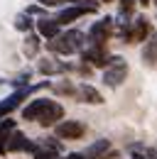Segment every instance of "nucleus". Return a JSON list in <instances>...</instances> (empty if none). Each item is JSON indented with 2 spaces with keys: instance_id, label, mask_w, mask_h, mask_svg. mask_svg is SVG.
<instances>
[{
  "instance_id": "4",
  "label": "nucleus",
  "mask_w": 157,
  "mask_h": 159,
  "mask_svg": "<svg viewBox=\"0 0 157 159\" xmlns=\"http://www.w3.org/2000/svg\"><path fill=\"white\" fill-rule=\"evenodd\" d=\"M111 30H113V20H111V17H103V20L93 22L91 30H88V39H91V44L103 47V42L111 37Z\"/></svg>"
},
{
  "instance_id": "7",
  "label": "nucleus",
  "mask_w": 157,
  "mask_h": 159,
  "mask_svg": "<svg viewBox=\"0 0 157 159\" xmlns=\"http://www.w3.org/2000/svg\"><path fill=\"white\" fill-rule=\"evenodd\" d=\"M5 152H37V144L30 142L22 132L12 130L10 137H7V142H5Z\"/></svg>"
},
{
  "instance_id": "13",
  "label": "nucleus",
  "mask_w": 157,
  "mask_h": 159,
  "mask_svg": "<svg viewBox=\"0 0 157 159\" xmlns=\"http://www.w3.org/2000/svg\"><path fill=\"white\" fill-rule=\"evenodd\" d=\"M37 32H39V37H44V39H54V37L59 34V25H57V20L39 17V20H37Z\"/></svg>"
},
{
  "instance_id": "19",
  "label": "nucleus",
  "mask_w": 157,
  "mask_h": 159,
  "mask_svg": "<svg viewBox=\"0 0 157 159\" xmlns=\"http://www.w3.org/2000/svg\"><path fill=\"white\" fill-rule=\"evenodd\" d=\"M135 10V0H120V15L123 17H130Z\"/></svg>"
},
{
  "instance_id": "29",
  "label": "nucleus",
  "mask_w": 157,
  "mask_h": 159,
  "mask_svg": "<svg viewBox=\"0 0 157 159\" xmlns=\"http://www.w3.org/2000/svg\"><path fill=\"white\" fill-rule=\"evenodd\" d=\"M106 2H108V0H106Z\"/></svg>"
},
{
  "instance_id": "20",
  "label": "nucleus",
  "mask_w": 157,
  "mask_h": 159,
  "mask_svg": "<svg viewBox=\"0 0 157 159\" xmlns=\"http://www.w3.org/2000/svg\"><path fill=\"white\" fill-rule=\"evenodd\" d=\"M35 159H57V152L47 149V147H37V152H32Z\"/></svg>"
},
{
  "instance_id": "11",
  "label": "nucleus",
  "mask_w": 157,
  "mask_h": 159,
  "mask_svg": "<svg viewBox=\"0 0 157 159\" xmlns=\"http://www.w3.org/2000/svg\"><path fill=\"white\" fill-rule=\"evenodd\" d=\"M47 105H49V100H47V98H35L32 103H27V105L22 108V118H25V120H37Z\"/></svg>"
},
{
  "instance_id": "6",
  "label": "nucleus",
  "mask_w": 157,
  "mask_h": 159,
  "mask_svg": "<svg viewBox=\"0 0 157 159\" xmlns=\"http://www.w3.org/2000/svg\"><path fill=\"white\" fill-rule=\"evenodd\" d=\"M91 12H96V5H74V7H66V10H61L57 12V25H66V22H74L78 17H83V15H91Z\"/></svg>"
},
{
  "instance_id": "9",
  "label": "nucleus",
  "mask_w": 157,
  "mask_h": 159,
  "mask_svg": "<svg viewBox=\"0 0 157 159\" xmlns=\"http://www.w3.org/2000/svg\"><path fill=\"white\" fill-rule=\"evenodd\" d=\"M61 118H64V108H61L59 103H54V100H49V105L42 110V115L37 118V122L42 127H52V125H57Z\"/></svg>"
},
{
  "instance_id": "17",
  "label": "nucleus",
  "mask_w": 157,
  "mask_h": 159,
  "mask_svg": "<svg viewBox=\"0 0 157 159\" xmlns=\"http://www.w3.org/2000/svg\"><path fill=\"white\" fill-rule=\"evenodd\" d=\"M32 17L27 15V12H20L17 17H15V30L17 32H25V34H30V30H32Z\"/></svg>"
},
{
  "instance_id": "18",
  "label": "nucleus",
  "mask_w": 157,
  "mask_h": 159,
  "mask_svg": "<svg viewBox=\"0 0 157 159\" xmlns=\"http://www.w3.org/2000/svg\"><path fill=\"white\" fill-rule=\"evenodd\" d=\"M37 52H39V37L37 34H27V39H25V54L32 59Z\"/></svg>"
},
{
  "instance_id": "8",
  "label": "nucleus",
  "mask_w": 157,
  "mask_h": 159,
  "mask_svg": "<svg viewBox=\"0 0 157 159\" xmlns=\"http://www.w3.org/2000/svg\"><path fill=\"white\" fill-rule=\"evenodd\" d=\"M81 57H83V61H88L93 66H101V69H106L111 64V57L106 54V47H96V44H91L88 49H83Z\"/></svg>"
},
{
  "instance_id": "21",
  "label": "nucleus",
  "mask_w": 157,
  "mask_h": 159,
  "mask_svg": "<svg viewBox=\"0 0 157 159\" xmlns=\"http://www.w3.org/2000/svg\"><path fill=\"white\" fill-rule=\"evenodd\" d=\"M30 76H32V74H30V71H27V74H20L17 79L12 81V86H17V88H25V83H27V81H30ZM27 86H30V83H27Z\"/></svg>"
},
{
  "instance_id": "3",
  "label": "nucleus",
  "mask_w": 157,
  "mask_h": 159,
  "mask_svg": "<svg viewBox=\"0 0 157 159\" xmlns=\"http://www.w3.org/2000/svg\"><path fill=\"white\" fill-rule=\"evenodd\" d=\"M123 39L125 42H145V37L150 34V25H147V20L145 17H137L135 22H130V27H123Z\"/></svg>"
},
{
  "instance_id": "30",
  "label": "nucleus",
  "mask_w": 157,
  "mask_h": 159,
  "mask_svg": "<svg viewBox=\"0 0 157 159\" xmlns=\"http://www.w3.org/2000/svg\"><path fill=\"white\" fill-rule=\"evenodd\" d=\"M155 157H157V154H155Z\"/></svg>"
},
{
  "instance_id": "14",
  "label": "nucleus",
  "mask_w": 157,
  "mask_h": 159,
  "mask_svg": "<svg viewBox=\"0 0 157 159\" xmlns=\"http://www.w3.org/2000/svg\"><path fill=\"white\" fill-rule=\"evenodd\" d=\"M78 98L83 100V103H88V105H101V103H103V96L98 93L93 86H88V83H83V86H81Z\"/></svg>"
},
{
  "instance_id": "10",
  "label": "nucleus",
  "mask_w": 157,
  "mask_h": 159,
  "mask_svg": "<svg viewBox=\"0 0 157 159\" xmlns=\"http://www.w3.org/2000/svg\"><path fill=\"white\" fill-rule=\"evenodd\" d=\"M142 61L147 66H157V34L150 30L147 42H145V49H142Z\"/></svg>"
},
{
  "instance_id": "25",
  "label": "nucleus",
  "mask_w": 157,
  "mask_h": 159,
  "mask_svg": "<svg viewBox=\"0 0 157 159\" xmlns=\"http://www.w3.org/2000/svg\"><path fill=\"white\" fill-rule=\"evenodd\" d=\"M133 159H145V154H137V152H135V154H133Z\"/></svg>"
},
{
  "instance_id": "22",
  "label": "nucleus",
  "mask_w": 157,
  "mask_h": 159,
  "mask_svg": "<svg viewBox=\"0 0 157 159\" xmlns=\"http://www.w3.org/2000/svg\"><path fill=\"white\" fill-rule=\"evenodd\" d=\"M57 93H66V96H74L76 91H74V86H71V83H61V86H57Z\"/></svg>"
},
{
  "instance_id": "28",
  "label": "nucleus",
  "mask_w": 157,
  "mask_h": 159,
  "mask_svg": "<svg viewBox=\"0 0 157 159\" xmlns=\"http://www.w3.org/2000/svg\"><path fill=\"white\" fill-rule=\"evenodd\" d=\"M152 2H155V5H157V0H152Z\"/></svg>"
},
{
  "instance_id": "26",
  "label": "nucleus",
  "mask_w": 157,
  "mask_h": 159,
  "mask_svg": "<svg viewBox=\"0 0 157 159\" xmlns=\"http://www.w3.org/2000/svg\"><path fill=\"white\" fill-rule=\"evenodd\" d=\"M140 2H142V5H150V0H140Z\"/></svg>"
},
{
  "instance_id": "12",
  "label": "nucleus",
  "mask_w": 157,
  "mask_h": 159,
  "mask_svg": "<svg viewBox=\"0 0 157 159\" xmlns=\"http://www.w3.org/2000/svg\"><path fill=\"white\" fill-rule=\"evenodd\" d=\"M108 149H111V142H108V139H98V142H93V144L86 147V152H83L81 157L83 159H103Z\"/></svg>"
},
{
  "instance_id": "27",
  "label": "nucleus",
  "mask_w": 157,
  "mask_h": 159,
  "mask_svg": "<svg viewBox=\"0 0 157 159\" xmlns=\"http://www.w3.org/2000/svg\"><path fill=\"white\" fill-rule=\"evenodd\" d=\"M61 2H76V0H61Z\"/></svg>"
},
{
  "instance_id": "23",
  "label": "nucleus",
  "mask_w": 157,
  "mask_h": 159,
  "mask_svg": "<svg viewBox=\"0 0 157 159\" xmlns=\"http://www.w3.org/2000/svg\"><path fill=\"white\" fill-rule=\"evenodd\" d=\"M39 5H44V7H52V5H57V0H37Z\"/></svg>"
},
{
  "instance_id": "5",
  "label": "nucleus",
  "mask_w": 157,
  "mask_h": 159,
  "mask_svg": "<svg viewBox=\"0 0 157 159\" xmlns=\"http://www.w3.org/2000/svg\"><path fill=\"white\" fill-rule=\"evenodd\" d=\"M86 132L83 122L78 120H64V122H57V137L59 139H81Z\"/></svg>"
},
{
  "instance_id": "15",
  "label": "nucleus",
  "mask_w": 157,
  "mask_h": 159,
  "mask_svg": "<svg viewBox=\"0 0 157 159\" xmlns=\"http://www.w3.org/2000/svg\"><path fill=\"white\" fill-rule=\"evenodd\" d=\"M37 69H39V74H44V76H54V74H64L66 71V64H57L52 59H42Z\"/></svg>"
},
{
  "instance_id": "2",
  "label": "nucleus",
  "mask_w": 157,
  "mask_h": 159,
  "mask_svg": "<svg viewBox=\"0 0 157 159\" xmlns=\"http://www.w3.org/2000/svg\"><path fill=\"white\" fill-rule=\"evenodd\" d=\"M125 76H128V64L120 57H111V64L103 69V83L116 88V86H120L125 81Z\"/></svg>"
},
{
  "instance_id": "24",
  "label": "nucleus",
  "mask_w": 157,
  "mask_h": 159,
  "mask_svg": "<svg viewBox=\"0 0 157 159\" xmlns=\"http://www.w3.org/2000/svg\"><path fill=\"white\" fill-rule=\"evenodd\" d=\"M64 159H83V157H81L78 152H71V154H66V157H64Z\"/></svg>"
},
{
  "instance_id": "1",
  "label": "nucleus",
  "mask_w": 157,
  "mask_h": 159,
  "mask_svg": "<svg viewBox=\"0 0 157 159\" xmlns=\"http://www.w3.org/2000/svg\"><path fill=\"white\" fill-rule=\"evenodd\" d=\"M83 32H78V30H69V32H59L54 39L47 42V49L49 52H54V54H61V57H69V54H74V52H81V47H83Z\"/></svg>"
},
{
  "instance_id": "16",
  "label": "nucleus",
  "mask_w": 157,
  "mask_h": 159,
  "mask_svg": "<svg viewBox=\"0 0 157 159\" xmlns=\"http://www.w3.org/2000/svg\"><path fill=\"white\" fill-rule=\"evenodd\" d=\"M15 130V120H0V154H5V139L10 137V132Z\"/></svg>"
}]
</instances>
